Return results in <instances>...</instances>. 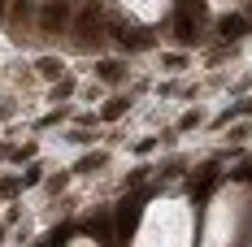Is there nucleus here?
I'll return each mask as SVG.
<instances>
[{
  "instance_id": "f257e3e1",
  "label": "nucleus",
  "mask_w": 252,
  "mask_h": 247,
  "mask_svg": "<svg viewBox=\"0 0 252 247\" xmlns=\"http://www.w3.org/2000/svg\"><path fill=\"white\" fill-rule=\"evenodd\" d=\"M139 213H144V199H122V208L113 213V230H118V239H130L135 234V225H139Z\"/></svg>"
},
{
  "instance_id": "f03ea898",
  "label": "nucleus",
  "mask_w": 252,
  "mask_h": 247,
  "mask_svg": "<svg viewBox=\"0 0 252 247\" xmlns=\"http://www.w3.org/2000/svg\"><path fill=\"white\" fill-rule=\"evenodd\" d=\"M65 22H70V4H65V0H48V4L39 9V26H44V30H61Z\"/></svg>"
},
{
  "instance_id": "7ed1b4c3",
  "label": "nucleus",
  "mask_w": 252,
  "mask_h": 247,
  "mask_svg": "<svg viewBox=\"0 0 252 247\" xmlns=\"http://www.w3.org/2000/svg\"><path fill=\"white\" fill-rule=\"evenodd\" d=\"M118 39H122L126 48H148V44H152V35L135 30V26H118Z\"/></svg>"
},
{
  "instance_id": "20e7f679",
  "label": "nucleus",
  "mask_w": 252,
  "mask_h": 247,
  "mask_svg": "<svg viewBox=\"0 0 252 247\" xmlns=\"http://www.w3.org/2000/svg\"><path fill=\"white\" fill-rule=\"evenodd\" d=\"M213 187H218V169H213V165H209L200 178H191V195H209Z\"/></svg>"
},
{
  "instance_id": "39448f33",
  "label": "nucleus",
  "mask_w": 252,
  "mask_h": 247,
  "mask_svg": "<svg viewBox=\"0 0 252 247\" xmlns=\"http://www.w3.org/2000/svg\"><path fill=\"white\" fill-rule=\"evenodd\" d=\"M222 35H226V39L248 35V18H222Z\"/></svg>"
},
{
  "instance_id": "423d86ee",
  "label": "nucleus",
  "mask_w": 252,
  "mask_h": 247,
  "mask_svg": "<svg viewBox=\"0 0 252 247\" xmlns=\"http://www.w3.org/2000/svg\"><path fill=\"white\" fill-rule=\"evenodd\" d=\"M96 74H100L104 82H118V78L126 74V65H122V61H100V65H96Z\"/></svg>"
},
{
  "instance_id": "0eeeda50",
  "label": "nucleus",
  "mask_w": 252,
  "mask_h": 247,
  "mask_svg": "<svg viewBox=\"0 0 252 247\" xmlns=\"http://www.w3.org/2000/svg\"><path fill=\"white\" fill-rule=\"evenodd\" d=\"M174 30H178V39H183V44H191V39H196V22H191V18H187V13H178V22H174Z\"/></svg>"
},
{
  "instance_id": "6e6552de",
  "label": "nucleus",
  "mask_w": 252,
  "mask_h": 247,
  "mask_svg": "<svg viewBox=\"0 0 252 247\" xmlns=\"http://www.w3.org/2000/svg\"><path fill=\"white\" fill-rule=\"evenodd\" d=\"M70 234H74V225H61V230H52V234H48V243H44V247H65V243H70Z\"/></svg>"
},
{
  "instance_id": "1a4fd4ad",
  "label": "nucleus",
  "mask_w": 252,
  "mask_h": 247,
  "mask_svg": "<svg viewBox=\"0 0 252 247\" xmlns=\"http://www.w3.org/2000/svg\"><path fill=\"white\" fill-rule=\"evenodd\" d=\"M122 113H126V100H109V104H104V113H100V117H104V122H118Z\"/></svg>"
},
{
  "instance_id": "9d476101",
  "label": "nucleus",
  "mask_w": 252,
  "mask_h": 247,
  "mask_svg": "<svg viewBox=\"0 0 252 247\" xmlns=\"http://www.w3.org/2000/svg\"><path fill=\"white\" fill-rule=\"evenodd\" d=\"M104 161H109L104 152H92V156H83V161H78V169H83V173H92V169H100Z\"/></svg>"
},
{
  "instance_id": "9b49d317",
  "label": "nucleus",
  "mask_w": 252,
  "mask_h": 247,
  "mask_svg": "<svg viewBox=\"0 0 252 247\" xmlns=\"http://www.w3.org/2000/svg\"><path fill=\"white\" fill-rule=\"evenodd\" d=\"M39 74L44 78H61V61H57V56H44V61H39Z\"/></svg>"
},
{
  "instance_id": "f8f14e48",
  "label": "nucleus",
  "mask_w": 252,
  "mask_h": 247,
  "mask_svg": "<svg viewBox=\"0 0 252 247\" xmlns=\"http://www.w3.org/2000/svg\"><path fill=\"white\" fill-rule=\"evenodd\" d=\"M18 187H22L18 178H0V199H13V195H18Z\"/></svg>"
},
{
  "instance_id": "ddd939ff",
  "label": "nucleus",
  "mask_w": 252,
  "mask_h": 247,
  "mask_svg": "<svg viewBox=\"0 0 252 247\" xmlns=\"http://www.w3.org/2000/svg\"><path fill=\"white\" fill-rule=\"evenodd\" d=\"M13 13H18V18H26V13H31V0H13Z\"/></svg>"
},
{
  "instance_id": "4468645a",
  "label": "nucleus",
  "mask_w": 252,
  "mask_h": 247,
  "mask_svg": "<svg viewBox=\"0 0 252 247\" xmlns=\"http://www.w3.org/2000/svg\"><path fill=\"white\" fill-rule=\"evenodd\" d=\"M4 13H9V4H4V0H0V18H4Z\"/></svg>"
}]
</instances>
